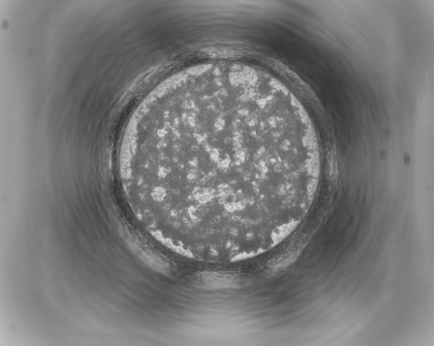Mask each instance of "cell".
Wrapping results in <instances>:
<instances>
[{"mask_svg":"<svg viewBox=\"0 0 434 346\" xmlns=\"http://www.w3.org/2000/svg\"><path fill=\"white\" fill-rule=\"evenodd\" d=\"M320 167L281 89L260 77L215 72L168 84L139 107L119 175L161 244L220 255L275 233L284 211L313 198Z\"/></svg>","mask_w":434,"mask_h":346,"instance_id":"6da1fadb","label":"cell"}]
</instances>
